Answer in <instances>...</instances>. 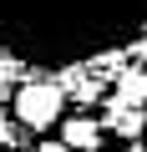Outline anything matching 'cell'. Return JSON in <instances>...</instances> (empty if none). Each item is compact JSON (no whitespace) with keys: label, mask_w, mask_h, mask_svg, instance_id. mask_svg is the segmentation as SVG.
<instances>
[{"label":"cell","mask_w":147,"mask_h":152,"mask_svg":"<svg viewBox=\"0 0 147 152\" xmlns=\"http://www.w3.org/2000/svg\"><path fill=\"white\" fill-rule=\"evenodd\" d=\"M66 107V86L61 81H26L15 91V122L31 127V132H46Z\"/></svg>","instance_id":"obj_1"},{"label":"cell","mask_w":147,"mask_h":152,"mask_svg":"<svg viewBox=\"0 0 147 152\" xmlns=\"http://www.w3.org/2000/svg\"><path fill=\"white\" fill-rule=\"evenodd\" d=\"M112 102L142 107V102H147V76H142V71H122V76H117V96H112Z\"/></svg>","instance_id":"obj_3"},{"label":"cell","mask_w":147,"mask_h":152,"mask_svg":"<svg viewBox=\"0 0 147 152\" xmlns=\"http://www.w3.org/2000/svg\"><path fill=\"white\" fill-rule=\"evenodd\" d=\"M61 142H66L71 152H97V147H102V127H97L91 117H71V122L61 127Z\"/></svg>","instance_id":"obj_2"},{"label":"cell","mask_w":147,"mask_h":152,"mask_svg":"<svg viewBox=\"0 0 147 152\" xmlns=\"http://www.w3.org/2000/svg\"><path fill=\"white\" fill-rule=\"evenodd\" d=\"M142 122H147V117H142V107H127V102H112V127H117L122 137H137V132H142Z\"/></svg>","instance_id":"obj_4"},{"label":"cell","mask_w":147,"mask_h":152,"mask_svg":"<svg viewBox=\"0 0 147 152\" xmlns=\"http://www.w3.org/2000/svg\"><path fill=\"white\" fill-rule=\"evenodd\" d=\"M36 152H71V147H66V142H41Z\"/></svg>","instance_id":"obj_5"}]
</instances>
